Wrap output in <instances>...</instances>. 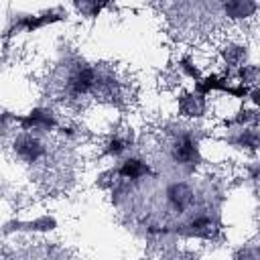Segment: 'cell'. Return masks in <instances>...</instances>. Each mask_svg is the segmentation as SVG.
<instances>
[{
    "label": "cell",
    "instance_id": "cell-2",
    "mask_svg": "<svg viewBox=\"0 0 260 260\" xmlns=\"http://www.w3.org/2000/svg\"><path fill=\"white\" fill-rule=\"evenodd\" d=\"M14 152H16L24 162H37L39 158L45 156V146H43V142H41L37 136L28 134V130H26V132H22V134L14 140Z\"/></svg>",
    "mask_w": 260,
    "mask_h": 260
},
{
    "label": "cell",
    "instance_id": "cell-11",
    "mask_svg": "<svg viewBox=\"0 0 260 260\" xmlns=\"http://www.w3.org/2000/svg\"><path fill=\"white\" fill-rule=\"evenodd\" d=\"M256 75H258V69H256L254 65H244V67H240V79H242L244 85L254 83V81H256Z\"/></svg>",
    "mask_w": 260,
    "mask_h": 260
},
{
    "label": "cell",
    "instance_id": "cell-10",
    "mask_svg": "<svg viewBox=\"0 0 260 260\" xmlns=\"http://www.w3.org/2000/svg\"><path fill=\"white\" fill-rule=\"evenodd\" d=\"M126 148H128V142L116 136V138H112V140L106 144V154H110V156H120Z\"/></svg>",
    "mask_w": 260,
    "mask_h": 260
},
{
    "label": "cell",
    "instance_id": "cell-12",
    "mask_svg": "<svg viewBox=\"0 0 260 260\" xmlns=\"http://www.w3.org/2000/svg\"><path fill=\"white\" fill-rule=\"evenodd\" d=\"M179 67L183 69V73H185V75H189V77H193L195 81H197V79L201 77V73H199V69H197V67H195V65H193V63H191L189 59H181V61H179Z\"/></svg>",
    "mask_w": 260,
    "mask_h": 260
},
{
    "label": "cell",
    "instance_id": "cell-9",
    "mask_svg": "<svg viewBox=\"0 0 260 260\" xmlns=\"http://www.w3.org/2000/svg\"><path fill=\"white\" fill-rule=\"evenodd\" d=\"M203 95L199 93H191V95H183L179 100V110L183 116H201L203 114Z\"/></svg>",
    "mask_w": 260,
    "mask_h": 260
},
{
    "label": "cell",
    "instance_id": "cell-6",
    "mask_svg": "<svg viewBox=\"0 0 260 260\" xmlns=\"http://www.w3.org/2000/svg\"><path fill=\"white\" fill-rule=\"evenodd\" d=\"M116 173H118L122 179L136 181V179H142V177L150 175V167H148L144 160H140V158H126V160L118 167Z\"/></svg>",
    "mask_w": 260,
    "mask_h": 260
},
{
    "label": "cell",
    "instance_id": "cell-8",
    "mask_svg": "<svg viewBox=\"0 0 260 260\" xmlns=\"http://www.w3.org/2000/svg\"><path fill=\"white\" fill-rule=\"evenodd\" d=\"M256 12L254 0H228L225 2V14L232 18H246Z\"/></svg>",
    "mask_w": 260,
    "mask_h": 260
},
{
    "label": "cell",
    "instance_id": "cell-4",
    "mask_svg": "<svg viewBox=\"0 0 260 260\" xmlns=\"http://www.w3.org/2000/svg\"><path fill=\"white\" fill-rule=\"evenodd\" d=\"M167 203L173 211L183 213L193 203V189L187 183H173L167 187Z\"/></svg>",
    "mask_w": 260,
    "mask_h": 260
},
{
    "label": "cell",
    "instance_id": "cell-1",
    "mask_svg": "<svg viewBox=\"0 0 260 260\" xmlns=\"http://www.w3.org/2000/svg\"><path fill=\"white\" fill-rule=\"evenodd\" d=\"M98 85V73L93 67H77L69 79H67V91L73 95V98H79V95H85L89 93L93 87Z\"/></svg>",
    "mask_w": 260,
    "mask_h": 260
},
{
    "label": "cell",
    "instance_id": "cell-5",
    "mask_svg": "<svg viewBox=\"0 0 260 260\" xmlns=\"http://www.w3.org/2000/svg\"><path fill=\"white\" fill-rule=\"evenodd\" d=\"M16 120L22 124V130H49L57 124L55 116L49 110H43V108H37L30 114H26L22 118H16Z\"/></svg>",
    "mask_w": 260,
    "mask_h": 260
},
{
    "label": "cell",
    "instance_id": "cell-7",
    "mask_svg": "<svg viewBox=\"0 0 260 260\" xmlns=\"http://www.w3.org/2000/svg\"><path fill=\"white\" fill-rule=\"evenodd\" d=\"M61 20V14H53V12H47V14H39V16H22L18 22H16V28H22L26 32H32L41 26H47V24H53Z\"/></svg>",
    "mask_w": 260,
    "mask_h": 260
},
{
    "label": "cell",
    "instance_id": "cell-3",
    "mask_svg": "<svg viewBox=\"0 0 260 260\" xmlns=\"http://www.w3.org/2000/svg\"><path fill=\"white\" fill-rule=\"evenodd\" d=\"M171 156L175 162L179 165H193L199 158V150H197V142L193 140L191 134H181L171 148Z\"/></svg>",
    "mask_w": 260,
    "mask_h": 260
}]
</instances>
